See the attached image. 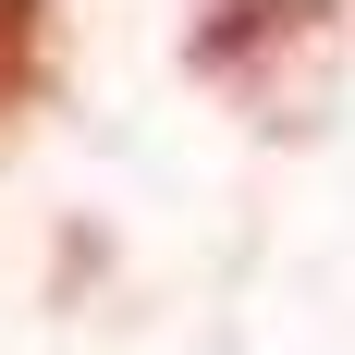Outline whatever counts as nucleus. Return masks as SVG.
I'll list each match as a JSON object with an SVG mask.
<instances>
[{"label": "nucleus", "mask_w": 355, "mask_h": 355, "mask_svg": "<svg viewBox=\"0 0 355 355\" xmlns=\"http://www.w3.org/2000/svg\"><path fill=\"white\" fill-rule=\"evenodd\" d=\"M37 73H49V0H0V110H25Z\"/></svg>", "instance_id": "obj_1"}]
</instances>
